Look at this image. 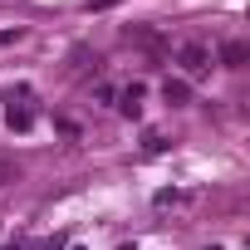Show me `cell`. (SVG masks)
<instances>
[{
	"instance_id": "8",
	"label": "cell",
	"mask_w": 250,
	"mask_h": 250,
	"mask_svg": "<svg viewBox=\"0 0 250 250\" xmlns=\"http://www.w3.org/2000/svg\"><path fill=\"white\" fill-rule=\"evenodd\" d=\"M20 40V30H0V44H15Z\"/></svg>"
},
{
	"instance_id": "1",
	"label": "cell",
	"mask_w": 250,
	"mask_h": 250,
	"mask_svg": "<svg viewBox=\"0 0 250 250\" xmlns=\"http://www.w3.org/2000/svg\"><path fill=\"white\" fill-rule=\"evenodd\" d=\"M177 64H182L191 79H201V74L211 69V49H206L201 40H187V44H177Z\"/></svg>"
},
{
	"instance_id": "2",
	"label": "cell",
	"mask_w": 250,
	"mask_h": 250,
	"mask_svg": "<svg viewBox=\"0 0 250 250\" xmlns=\"http://www.w3.org/2000/svg\"><path fill=\"white\" fill-rule=\"evenodd\" d=\"M25 98H30V88H20V103H10V113H5L10 133H30V128H35V108H30Z\"/></svg>"
},
{
	"instance_id": "7",
	"label": "cell",
	"mask_w": 250,
	"mask_h": 250,
	"mask_svg": "<svg viewBox=\"0 0 250 250\" xmlns=\"http://www.w3.org/2000/svg\"><path fill=\"white\" fill-rule=\"evenodd\" d=\"M15 182V162H0V187H10Z\"/></svg>"
},
{
	"instance_id": "3",
	"label": "cell",
	"mask_w": 250,
	"mask_h": 250,
	"mask_svg": "<svg viewBox=\"0 0 250 250\" xmlns=\"http://www.w3.org/2000/svg\"><path fill=\"white\" fill-rule=\"evenodd\" d=\"M143 93H147L143 83H128V88H123V93H118V108H123V113H128V118H138V113H143Z\"/></svg>"
},
{
	"instance_id": "4",
	"label": "cell",
	"mask_w": 250,
	"mask_h": 250,
	"mask_svg": "<svg viewBox=\"0 0 250 250\" xmlns=\"http://www.w3.org/2000/svg\"><path fill=\"white\" fill-rule=\"evenodd\" d=\"M162 98H167L172 108H182V103H191V83H187V79H167V83H162Z\"/></svg>"
},
{
	"instance_id": "6",
	"label": "cell",
	"mask_w": 250,
	"mask_h": 250,
	"mask_svg": "<svg viewBox=\"0 0 250 250\" xmlns=\"http://www.w3.org/2000/svg\"><path fill=\"white\" fill-rule=\"evenodd\" d=\"M143 147H147V152H162V147H167V138H162V133H157V128H152V133H147V138H143Z\"/></svg>"
},
{
	"instance_id": "5",
	"label": "cell",
	"mask_w": 250,
	"mask_h": 250,
	"mask_svg": "<svg viewBox=\"0 0 250 250\" xmlns=\"http://www.w3.org/2000/svg\"><path fill=\"white\" fill-rule=\"evenodd\" d=\"M221 59H226V64H230V69H240V64H245V59H250V49H245V44H240V40H230V44H221Z\"/></svg>"
}]
</instances>
